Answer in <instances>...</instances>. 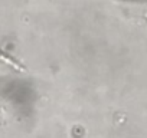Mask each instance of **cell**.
<instances>
[{
  "label": "cell",
  "instance_id": "6da1fadb",
  "mask_svg": "<svg viewBox=\"0 0 147 138\" xmlns=\"http://www.w3.org/2000/svg\"><path fill=\"white\" fill-rule=\"evenodd\" d=\"M0 60H3L5 63H7V65H10L12 68H15L16 69V71H25V69L16 62V60H13L12 58H9L7 55H5L3 52H0Z\"/></svg>",
  "mask_w": 147,
  "mask_h": 138
}]
</instances>
